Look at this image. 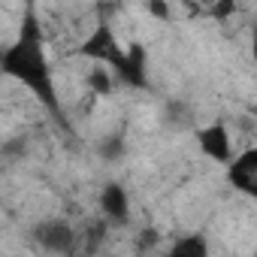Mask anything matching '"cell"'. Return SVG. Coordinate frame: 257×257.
Here are the masks:
<instances>
[{
    "mask_svg": "<svg viewBox=\"0 0 257 257\" xmlns=\"http://www.w3.org/2000/svg\"><path fill=\"white\" fill-rule=\"evenodd\" d=\"M97 206H100V215L112 224H124L131 218V194H127L124 185L118 182H106L97 194Z\"/></svg>",
    "mask_w": 257,
    "mask_h": 257,
    "instance_id": "8992f818",
    "label": "cell"
},
{
    "mask_svg": "<svg viewBox=\"0 0 257 257\" xmlns=\"http://www.w3.org/2000/svg\"><path fill=\"white\" fill-rule=\"evenodd\" d=\"M124 49H127V46H121V40H118V34L112 31V25H109V22H97V25L88 31V37L73 49V55H76V58H85V61H91V64L115 67V64L124 58Z\"/></svg>",
    "mask_w": 257,
    "mask_h": 257,
    "instance_id": "7a4b0ae2",
    "label": "cell"
},
{
    "mask_svg": "<svg viewBox=\"0 0 257 257\" xmlns=\"http://www.w3.org/2000/svg\"><path fill=\"white\" fill-rule=\"evenodd\" d=\"M227 185L251 200H257V146H248L233 155V161L224 167Z\"/></svg>",
    "mask_w": 257,
    "mask_h": 257,
    "instance_id": "277c9868",
    "label": "cell"
},
{
    "mask_svg": "<svg viewBox=\"0 0 257 257\" xmlns=\"http://www.w3.org/2000/svg\"><path fill=\"white\" fill-rule=\"evenodd\" d=\"M118 82L127 88H149V55L140 43H127L124 58L112 67Z\"/></svg>",
    "mask_w": 257,
    "mask_h": 257,
    "instance_id": "5b68a950",
    "label": "cell"
},
{
    "mask_svg": "<svg viewBox=\"0 0 257 257\" xmlns=\"http://www.w3.org/2000/svg\"><path fill=\"white\" fill-rule=\"evenodd\" d=\"M233 13H236V0H215V7H212V16H215V19L224 22V19H230Z\"/></svg>",
    "mask_w": 257,
    "mask_h": 257,
    "instance_id": "30bf717a",
    "label": "cell"
},
{
    "mask_svg": "<svg viewBox=\"0 0 257 257\" xmlns=\"http://www.w3.org/2000/svg\"><path fill=\"white\" fill-rule=\"evenodd\" d=\"M0 67H4V73L10 79L22 82L43 106H49L55 115H61L58 91H55V79H52V64L46 58V37H43L40 19L34 13L25 16L19 37L4 49Z\"/></svg>",
    "mask_w": 257,
    "mask_h": 257,
    "instance_id": "6da1fadb",
    "label": "cell"
},
{
    "mask_svg": "<svg viewBox=\"0 0 257 257\" xmlns=\"http://www.w3.org/2000/svg\"><path fill=\"white\" fill-rule=\"evenodd\" d=\"M194 140H197L200 155L209 158V161H215V164H221V167H227V164L233 161V155H236L233 137H230V131H227V124H221V121L203 124L200 131L194 134Z\"/></svg>",
    "mask_w": 257,
    "mask_h": 257,
    "instance_id": "3957f363",
    "label": "cell"
},
{
    "mask_svg": "<svg viewBox=\"0 0 257 257\" xmlns=\"http://www.w3.org/2000/svg\"><path fill=\"white\" fill-rule=\"evenodd\" d=\"M251 58H254V61H257V31H254V34H251Z\"/></svg>",
    "mask_w": 257,
    "mask_h": 257,
    "instance_id": "7c38bea8",
    "label": "cell"
},
{
    "mask_svg": "<svg viewBox=\"0 0 257 257\" xmlns=\"http://www.w3.org/2000/svg\"><path fill=\"white\" fill-rule=\"evenodd\" d=\"M182 4H185V7H188V10H191V7H194V10H197V7H200V4H203V0H182Z\"/></svg>",
    "mask_w": 257,
    "mask_h": 257,
    "instance_id": "4fadbf2b",
    "label": "cell"
},
{
    "mask_svg": "<svg viewBox=\"0 0 257 257\" xmlns=\"http://www.w3.org/2000/svg\"><path fill=\"white\" fill-rule=\"evenodd\" d=\"M34 239L43 251H55V254H67L76 245V230L67 221H43L34 230Z\"/></svg>",
    "mask_w": 257,
    "mask_h": 257,
    "instance_id": "52a82bcc",
    "label": "cell"
},
{
    "mask_svg": "<svg viewBox=\"0 0 257 257\" xmlns=\"http://www.w3.org/2000/svg\"><path fill=\"white\" fill-rule=\"evenodd\" d=\"M149 13L155 19H170V7L164 4V0H149Z\"/></svg>",
    "mask_w": 257,
    "mask_h": 257,
    "instance_id": "8fae6325",
    "label": "cell"
},
{
    "mask_svg": "<svg viewBox=\"0 0 257 257\" xmlns=\"http://www.w3.org/2000/svg\"><path fill=\"white\" fill-rule=\"evenodd\" d=\"M115 85H118V76H115V70H112V67H106V64H91L88 88H91L94 94H112V91H115Z\"/></svg>",
    "mask_w": 257,
    "mask_h": 257,
    "instance_id": "9c48e42d",
    "label": "cell"
},
{
    "mask_svg": "<svg viewBox=\"0 0 257 257\" xmlns=\"http://www.w3.org/2000/svg\"><path fill=\"white\" fill-rule=\"evenodd\" d=\"M173 257H206L209 254V242L203 233H182L170 242L167 248Z\"/></svg>",
    "mask_w": 257,
    "mask_h": 257,
    "instance_id": "ba28073f",
    "label": "cell"
}]
</instances>
